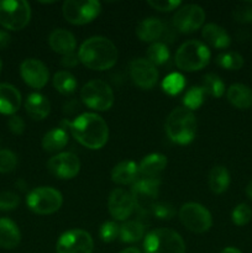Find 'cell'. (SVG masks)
<instances>
[{"label": "cell", "mask_w": 252, "mask_h": 253, "mask_svg": "<svg viewBox=\"0 0 252 253\" xmlns=\"http://www.w3.org/2000/svg\"><path fill=\"white\" fill-rule=\"evenodd\" d=\"M227 100L235 108L246 110L252 108V89L245 84H232L227 89Z\"/></svg>", "instance_id": "d4e9b609"}, {"label": "cell", "mask_w": 252, "mask_h": 253, "mask_svg": "<svg viewBox=\"0 0 252 253\" xmlns=\"http://www.w3.org/2000/svg\"><path fill=\"white\" fill-rule=\"evenodd\" d=\"M48 43L56 53L62 54V56L73 53L77 46L76 37L73 36V34L63 29H57L52 31V34L49 35Z\"/></svg>", "instance_id": "d6986e66"}, {"label": "cell", "mask_w": 252, "mask_h": 253, "mask_svg": "<svg viewBox=\"0 0 252 253\" xmlns=\"http://www.w3.org/2000/svg\"><path fill=\"white\" fill-rule=\"evenodd\" d=\"M179 219L189 231L195 234L207 232L212 225L209 210L198 203H187L179 210Z\"/></svg>", "instance_id": "30bf717a"}, {"label": "cell", "mask_w": 252, "mask_h": 253, "mask_svg": "<svg viewBox=\"0 0 252 253\" xmlns=\"http://www.w3.org/2000/svg\"><path fill=\"white\" fill-rule=\"evenodd\" d=\"M81 99L88 108L96 111H106L113 106L114 93L106 82L94 79L88 82L81 91Z\"/></svg>", "instance_id": "52a82bcc"}, {"label": "cell", "mask_w": 252, "mask_h": 253, "mask_svg": "<svg viewBox=\"0 0 252 253\" xmlns=\"http://www.w3.org/2000/svg\"><path fill=\"white\" fill-rule=\"evenodd\" d=\"M47 168L54 177L59 179H72L81 169L79 158L72 152H61L49 158Z\"/></svg>", "instance_id": "5bb4252c"}, {"label": "cell", "mask_w": 252, "mask_h": 253, "mask_svg": "<svg viewBox=\"0 0 252 253\" xmlns=\"http://www.w3.org/2000/svg\"><path fill=\"white\" fill-rule=\"evenodd\" d=\"M234 19L242 24L252 22V6L250 5H240L234 10Z\"/></svg>", "instance_id": "60d3db41"}, {"label": "cell", "mask_w": 252, "mask_h": 253, "mask_svg": "<svg viewBox=\"0 0 252 253\" xmlns=\"http://www.w3.org/2000/svg\"><path fill=\"white\" fill-rule=\"evenodd\" d=\"M109 212L115 220L123 221L130 217L135 210V202L131 192H127L125 189H114L111 192L110 197L108 200Z\"/></svg>", "instance_id": "9a60e30c"}, {"label": "cell", "mask_w": 252, "mask_h": 253, "mask_svg": "<svg viewBox=\"0 0 252 253\" xmlns=\"http://www.w3.org/2000/svg\"><path fill=\"white\" fill-rule=\"evenodd\" d=\"M21 241V234L12 220L1 217L0 219V247L5 250H14Z\"/></svg>", "instance_id": "7402d4cb"}, {"label": "cell", "mask_w": 252, "mask_h": 253, "mask_svg": "<svg viewBox=\"0 0 252 253\" xmlns=\"http://www.w3.org/2000/svg\"><path fill=\"white\" fill-rule=\"evenodd\" d=\"M26 204L35 214L49 215L58 211L63 204V198L61 193L54 188L40 187L29 193Z\"/></svg>", "instance_id": "ba28073f"}, {"label": "cell", "mask_w": 252, "mask_h": 253, "mask_svg": "<svg viewBox=\"0 0 252 253\" xmlns=\"http://www.w3.org/2000/svg\"><path fill=\"white\" fill-rule=\"evenodd\" d=\"M209 48L203 42L190 40L184 42L175 53V64L184 72H195L204 68L210 61Z\"/></svg>", "instance_id": "277c9868"}, {"label": "cell", "mask_w": 252, "mask_h": 253, "mask_svg": "<svg viewBox=\"0 0 252 253\" xmlns=\"http://www.w3.org/2000/svg\"><path fill=\"white\" fill-rule=\"evenodd\" d=\"M166 132L178 145L192 142L197 133V119L193 111L187 108L174 109L166 120Z\"/></svg>", "instance_id": "3957f363"}, {"label": "cell", "mask_w": 252, "mask_h": 253, "mask_svg": "<svg viewBox=\"0 0 252 253\" xmlns=\"http://www.w3.org/2000/svg\"><path fill=\"white\" fill-rule=\"evenodd\" d=\"M68 142V133L63 128H52L44 133L42 138V147L47 152H57L62 150Z\"/></svg>", "instance_id": "83f0119b"}, {"label": "cell", "mask_w": 252, "mask_h": 253, "mask_svg": "<svg viewBox=\"0 0 252 253\" xmlns=\"http://www.w3.org/2000/svg\"><path fill=\"white\" fill-rule=\"evenodd\" d=\"M185 85L184 77L179 73H172L165 78L162 83L163 90L169 95H175L183 90Z\"/></svg>", "instance_id": "e575fe53"}, {"label": "cell", "mask_w": 252, "mask_h": 253, "mask_svg": "<svg viewBox=\"0 0 252 253\" xmlns=\"http://www.w3.org/2000/svg\"><path fill=\"white\" fill-rule=\"evenodd\" d=\"M53 86L63 95H69L76 90L77 79L69 72L59 71L53 76Z\"/></svg>", "instance_id": "f546056e"}, {"label": "cell", "mask_w": 252, "mask_h": 253, "mask_svg": "<svg viewBox=\"0 0 252 253\" xmlns=\"http://www.w3.org/2000/svg\"><path fill=\"white\" fill-rule=\"evenodd\" d=\"M7 126H9L10 131L15 135H21L25 130V123L20 116L12 115L7 121Z\"/></svg>", "instance_id": "7bdbcfd3"}, {"label": "cell", "mask_w": 252, "mask_h": 253, "mask_svg": "<svg viewBox=\"0 0 252 253\" xmlns=\"http://www.w3.org/2000/svg\"><path fill=\"white\" fill-rule=\"evenodd\" d=\"M246 194L250 199H252V180H250V183L246 187Z\"/></svg>", "instance_id": "c3c4849f"}, {"label": "cell", "mask_w": 252, "mask_h": 253, "mask_svg": "<svg viewBox=\"0 0 252 253\" xmlns=\"http://www.w3.org/2000/svg\"><path fill=\"white\" fill-rule=\"evenodd\" d=\"M205 21V12L199 5L188 4L179 7L173 17L174 26L183 34H190L203 26Z\"/></svg>", "instance_id": "4fadbf2b"}, {"label": "cell", "mask_w": 252, "mask_h": 253, "mask_svg": "<svg viewBox=\"0 0 252 253\" xmlns=\"http://www.w3.org/2000/svg\"><path fill=\"white\" fill-rule=\"evenodd\" d=\"M119 231H120V226H118L116 222L106 221L101 225L99 235H100L101 241L109 244V242H113L119 236Z\"/></svg>", "instance_id": "74e56055"}, {"label": "cell", "mask_w": 252, "mask_h": 253, "mask_svg": "<svg viewBox=\"0 0 252 253\" xmlns=\"http://www.w3.org/2000/svg\"><path fill=\"white\" fill-rule=\"evenodd\" d=\"M167 166V158L161 153H151L146 156L138 165L140 175L148 179H160V174Z\"/></svg>", "instance_id": "44dd1931"}, {"label": "cell", "mask_w": 252, "mask_h": 253, "mask_svg": "<svg viewBox=\"0 0 252 253\" xmlns=\"http://www.w3.org/2000/svg\"><path fill=\"white\" fill-rule=\"evenodd\" d=\"M2 69V62H1V58H0V72H1Z\"/></svg>", "instance_id": "681fc988"}, {"label": "cell", "mask_w": 252, "mask_h": 253, "mask_svg": "<svg viewBox=\"0 0 252 253\" xmlns=\"http://www.w3.org/2000/svg\"><path fill=\"white\" fill-rule=\"evenodd\" d=\"M62 11L69 24L85 25L98 17L101 11V5L95 0H67Z\"/></svg>", "instance_id": "9c48e42d"}, {"label": "cell", "mask_w": 252, "mask_h": 253, "mask_svg": "<svg viewBox=\"0 0 252 253\" xmlns=\"http://www.w3.org/2000/svg\"><path fill=\"white\" fill-rule=\"evenodd\" d=\"M163 34V24L156 17L142 20L136 27V35L143 42H155Z\"/></svg>", "instance_id": "484cf974"}, {"label": "cell", "mask_w": 252, "mask_h": 253, "mask_svg": "<svg viewBox=\"0 0 252 253\" xmlns=\"http://www.w3.org/2000/svg\"><path fill=\"white\" fill-rule=\"evenodd\" d=\"M204 95L205 91L202 86H193L189 90L185 93L184 99H183V104H184V108H187L188 110H197L200 105L204 101Z\"/></svg>", "instance_id": "836d02e7"}, {"label": "cell", "mask_w": 252, "mask_h": 253, "mask_svg": "<svg viewBox=\"0 0 252 253\" xmlns=\"http://www.w3.org/2000/svg\"><path fill=\"white\" fill-rule=\"evenodd\" d=\"M152 214L160 220H169L174 216L175 210L169 203H157L152 208Z\"/></svg>", "instance_id": "ab89813d"}, {"label": "cell", "mask_w": 252, "mask_h": 253, "mask_svg": "<svg viewBox=\"0 0 252 253\" xmlns=\"http://www.w3.org/2000/svg\"><path fill=\"white\" fill-rule=\"evenodd\" d=\"M130 76L133 83L140 86L141 89H147L148 90L157 84V69L145 58H137L131 62Z\"/></svg>", "instance_id": "2e32d148"}, {"label": "cell", "mask_w": 252, "mask_h": 253, "mask_svg": "<svg viewBox=\"0 0 252 253\" xmlns=\"http://www.w3.org/2000/svg\"><path fill=\"white\" fill-rule=\"evenodd\" d=\"M216 63L219 64L220 67H222V68L229 69V71H239V69L242 68L245 61L244 57L240 53L229 51L219 54V56L216 57Z\"/></svg>", "instance_id": "d6a6232c"}, {"label": "cell", "mask_w": 252, "mask_h": 253, "mask_svg": "<svg viewBox=\"0 0 252 253\" xmlns=\"http://www.w3.org/2000/svg\"><path fill=\"white\" fill-rule=\"evenodd\" d=\"M145 235V226L140 221H127L120 226L119 237L123 242L133 244L140 241Z\"/></svg>", "instance_id": "f1b7e54d"}, {"label": "cell", "mask_w": 252, "mask_h": 253, "mask_svg": "<svg viewBox=\"0 0 252 253\" xmlns=\"http://www.w3.org/2000/svg\"><path fill=\"white\" fill-rule=\"evenodd\" d=\"M120 253H141L140 250L136 249V247H128V249L123 250Z\"/></svg>", "instance_id": "7dc6e473"}, {"label": "cell", "mask_w": 252, "mask_h": 253, "mask_svg": "<svg viewBox=\"0 0 252 253\" xmlns=\"http://www.w3.org/2000/svg\"><path fill=\"white\" fill-rule=\"evenodd\" d=\"M232 222L237 226H245L252 219V210L247 204H239L231 214Z\"/></svg>", "instance_id": "d590c367"}, {"label": "cell", "mask_w": 252, "mask_h": 253, "mask_svg": "<svg viewBox=\"0 0 252 253\" xmlns=\"http://www.w3.org/2000/svg\"><path fill=\"white\" fill-rule=\"evenodd\" d=\"M10 40H11L10 35L4 30H0V49L6 48L10 43Z\"/></svg>", "instance_id": "f6af8a7d"}, {"label": "cell", "mask_w": 252, "mask_h": 253, "mask_svg": "<svg viewBox=\"0 0 252 253\" xmlns=\"http://www.w3.org/2000/svg\"><path fill=\"white\" fill-rule=\"evenodd\" d=\"M21 106V94L14 85L0 83V114L14 115Z\"/></svg>", "instance_id": "ac0fdd59"}, {"label": "cell", "mask_w": 252, "mask_h": 253, "mask_svg": "<svg viewBox=\"0 0 252 253\" xmlns=\"http://www.w3.org/2000/svg\"><path fill=\"white\" fill-rule=\"evenodd\" d=\"M79 57L78 54L73 53H69L67 56H63L61 59V64L63 67H67V68H72V67H76L77 64L79 63Z\"/></svg>", "instance_id": "ee69618b"}, {"label": "cell", "mask_w": 252, "mask_h": 253, "mask_svg": "<svg viewBox=\"0 0 252 253\" xmlns=\"http://www.w3.org/2000/svg\"><path fill=\"white\" fill-rule=\"evenodd\" d=\"M20 74L25 83L34 89H42L48 82V71L39 59H25L20 66Z\"/></svg>", "instance_id": "e0dca14e"}, {"label": "cell", "mask_w": 252, "mask_h": 253, "mask_svg": "<svg viewBox=\"0 0 252 253\" xmlns=\"http://www.w3.org/2000/svg\"><path fill=\"white\" fill-rule=\"evenodd\" d=\"M148 5L158 11H172L180 5V1L175 0H150Z\"/></svg>", "instance_id": "b9f144b4"}, {"label": "cell", "mask_w": 252, "mask_h": 253, "mask_svg": "<svg viewBox=\"0 0 252 253\" xmlns=\"http://www.w3.org/2000/svg\"><path fill=\"white\" fill-rule=\"evenodd\" d=\"M17 158L10 150H0V173H10L16 168Z\"/></svg>", "instance_id": "8d00e7d4"}, {"label": "cell", "mask_w": 252, "mask_h": 253, "mask_svg": "<svg viewBox=\"0 0 252 253\" xmlns=\"http://www.w3.org/2000/svg\"><path fill=\"white\" fill-rule=\"evenodd\" d=\"M160 179L148 178L138 179L135 184H132L131 194L135 202V208L142 212H152V208L155 207L156 199L160 194Z\"/></svg>", "instance_id": "8fae6325"}, {"label": "cell", "mask_w": 252, "mask_h": 253, "mask_svg": "<svg viewBox=\"0 0 252 253\" xmlns=\"http://www.w3.org/2000/svg\"><path fill=\"white\" fill-rule=\"evenodd\" d=\"M220 253H242V252L240 251V250L235 249V247H226V249L222 250Z\"/></svg>", "instance_id": "bcb514c9"}, {"label": "cell", "mask_w": 252, "mask_h": 253, "mask_svg": "<svg viewBox=\"0 0 252 253\" xmlns=\"http://www.w3.org/2000/svg\"><path fill=\"white\" fill-rule=\"evenodd\" d=\"M57 253H93L94 242L84 230H69L61 235L56 246Z\"/></svg>", "instance_id": "7c38bea8"}, {"label": "cell", "mask_w": 252, "mask_h": 253, "mask_svg": "<svg viewBox=\"0 0 252 253\" xmlns=\"http://www.w3.org/2000/svg\"><path fill=\"white\" fill-rule=\"evenodd\" d=\"M146 56H147V61L152 63L155 67L162 66V64H165L169 59V49H168V47L165 43L155 42V43H152L148 47Z\"/></svg>", "instance_id": "1f68e13d"}, {"label": "cell", "mask_w": 252, "mask_h": 253, "mask_svg": "<svg viewBox=\"0 0 252 253\" xmlns=\"http://www.w3.org/2000/svg\"><path fill=\"white\" fill-rule=\"evenodd\" d=\"M203 37L205 41L212 46L214 48H227L231 43V39H230L229 34L224 27L219 26L216 24H208L203 27L202 31Z\"/></svg>", "instance_id": "cb8c5ba5"}, {"label": "cell", "mask_w": 252, "mask_h": 253, "mask_svg": "<svg viewBox=\"0 0 252 253\" xmlns=\"http://www.w3.org/2000/svg\"><path fill=\"white\" fill-rule=\"evenodd\" d=\"M68 125L74 138L89 150H99L108 142V124L98 114L84 113Z\"/></svg>", "instance_id": "6da1fadb"}, {"label": "cell", "mask_w": 252, "mask_h": 253, "mask_svg": "<svg viewBox=\"0 0 252 253\" xmlns=\"http://www.w3.org/2000/svg\"><path fill=\"white\" fill-rule=\"evenodd\" d=\"M143 250L145 253H185V244L174 230L156 229L146 235Z\"/></svg>", "instance_id": "5b68a950"}, {"label": "cell", "mask_w": 252, "mask_h": 253, "mask_svg": "<svg viewBox=\"0 0 252 253\" xmlns=\"http://www.w3.org/2000/svg\"><path fill=\"white\" fill-rule=\"evenodd\" d=\"M202 88L209 95L215 96V98H221L224 95L225 84L219 76L214 73H209L203 77Z\"/></svg>", "instance_id": "4dcf8cb0"}, {"label": "cell", "mask_w": 252, "mask_h": 253, "mask_svg": "<svg viewBox=\"0 0 252 253\" xmlns=\"http://www.w3.org/2000/svg\"><path fill=\"white\" fill-rule=\"evenodd\" d=\"M27 115L34 120H43L51 110V104L48 99L40 93H32L27 96L25 103Z\"/></svg>", "instance_id": "603a6c76"}, {"label": "cell", "mask_w": 252, "mask_h": 253, "mask_svg": "<svg viewBox=\"0 0 252 253\" xmlns=\"http://www.w3.org/2000/svg\"><path fill=\"white\" fill-rule=\"evenodd\" d=\"M138 175H140L138 165H136L133 161H123L113 168L111 180L120 185L135 184L138 180Z\"/></svg>", "instance_id": "ffe728a7"}, {"label": "cell", "mask_w": 252, "mask_h": 253, "mask_svg": "<svg viewBox=\"0 0 252 253\" xmlns=\"http://www.w3.org/2000/svg\"><path fill=\"white\" fill-rule=\"evenodd\" d=\"M79 61L93 71L113 68L118 61L116 46L106 37L94 36L82 43L78 52Z\"/></svg>", "instance_id": "7a4b0ae2"}, {"label": "cell", "mask_w": 252, "mask_h": 253, "mask_svg": "<svg viewBox=\"0 0 252 253\" xmlns=\"http://www.w3.org/2000/svg\"><path fill=\"white\" fill-rule=\"evenodd\" d=\"M230 185V173L224 166H215L209 173V188L215 194L226 192Z\"/></svg>", "instance_id": "4316f807"}, {"label": "cell", "mask_w": 252, "mask_h": 253, "mask_svg": "<svg viewBox=\"0 0 252 253\" xmlns=\"http://www.w3.org/2000/svg\"><path fill=\"white\" fill-rule=\"evenodd\" d=\"M20 204L19 195L11 192L0 193V210L1 211H9V210L16 209Z\"/></svg>", "instance_id": "f35d334b"}, {"label": "cell", "mask_w": 252, "mask_h": 253, "mask_svg": "<svg viewBox=\"0 0 252 253\" xmlns=\"http://www.w3.org/2000/svg\"><path fill=\"white\" fill-rule=\"evenodd\" d=\"M31 19V7L25 0L0 1V25L6 30H22Z\"/></svg>", "instance_id": "8992f818"}]
</instances>
